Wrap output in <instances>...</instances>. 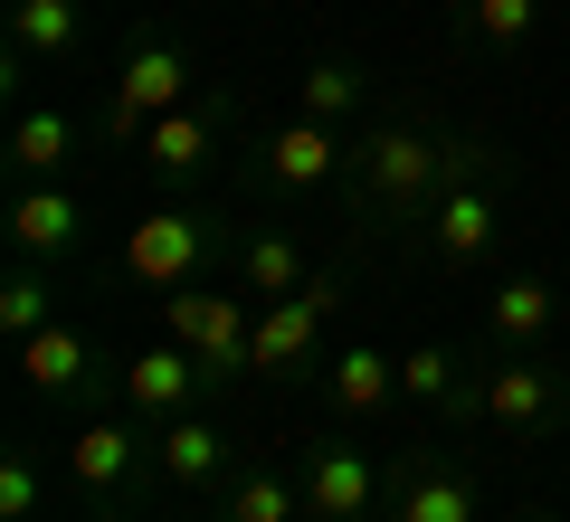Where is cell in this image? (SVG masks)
Wrapping results in <instances>:
<instances>
[{
  "label": "cell",
  "instance_id": "obj_6",
  "mask_svg": "<svg viewBox=\"0 0 570 522\" xmlns=\"http://www.w3.org/2000/svg\"><path fill=\"white\" fill-rule=\"evenodd\" d=\"M295 475H305L314 522H371V503H381V456H362L352 437H314Z\"/></svg>",
  "mask_w": 570,
  "mask_h": 522
},
{
  "label": "cell",
  "instance_id": "obj_21",
  "mask_svg": "<svg viewBox=\"0 0 570 522\" xmlns=\"http://www.w3.org/2000/svg\"><path fill=\"white\" fill-rule=\"evenodd\" d=\"M77 48V0H10V77Z\"/></svg>",
  "mask_w": 570,
  "mask_h": 522
},
{
  "label": "cell",
  "instance_id": "obj_4",
  "mask_svg": "<svg viewBox=\"0 0 570 522\" xmlns=\"http://www.w3.org/2000/svg\"><path fill=\"white\" fill-rule=\"evenodd\" d=\"M209 247H219V219H209V209H153V219H134V238H124V276L153 285V295H181V285H200Z\"/></svg>",
  "mask_w": 570,
  "mask_h": 522
},
{
  "label": "cell",
  "instance_id": "obj_10",
  "mask_svg": "<svg viewBox=\"0 0 570 522\" xmlns=\"http://www.w3.org/2000/svg\"><path fill=\"white\" fill-rule=\"evenodd\" d=\"M77 238H86V200H77V190H58V181H29L20 200H10V247H20L29 266H48V257H77Z\"/></svg>",
  "mask_w": 570,
  "mask_h": 522
},
{
  "label": "cell",
  "instance_id": "obj_28",
  "mask_svg": "<svg viewBox=\"0 0 570 522\" xmlns=\"http://www.w3.org/2000/svg\"><path fill=\"white\" fill-rule=\"evenodd\" d=\"M181 522H200V513H181Z\"/></svg>",
  "mask_w": 570,
  "mask_h": 522
},
{
  "label": "cell",
  "instance_id": "obj_18",
  "mask_svg": "<svg viewBox=\"0 0 570 522\" xmlns=\"http://www.w3.org/2000/svg\"><path fill=\"white\" fill-rule=\"evenodd\" d=\"M67 161H77V124H67L58 105H29V115L10 124V171H20V181H67Z\"/></svg>",
  "mask_w": 570,
  "mask_h": 522
},
{
  "label": "cell",
  "instance_id": "obj_7",
  "mask_svg": "<svg viewBox=\"0 0 570 522\" xmlns=\"http://www.w3.org/2000/svg\"><path fill=\"white\" fill-rule=\"evenodd\" d=\"M142 475V437L134 418H86L77 437H67V484H77L86 503H124Z\"/></svg>",
  "mask_w": 570,
  "mask_h": 522
},
{
  "label": "cell",
  "instance_id": "obj_5",
  "mask_svg": "<svg viewBox=\"0 0 570 522\" xmlns=\"http://www.w3.org/2000/svg\"><path fill=\"white\" fill-rule=\"evenodd\" d=\"M333 276H314L305 295H276V304H257V333H247V381H295V371L314 362V333H324V314H333Z\"/></svg>",
  "mask_w": 570,
  "mask_h": 522
},
{
  "label": "cell",
  "instance_id": "obj_22",
  "mask_svg": "<svg viewBox=\"0 0 570 522\" xmlns=\"http://www.w3.org/2000/svg\"><path fill=\"white\" fill-rule=\"evenodd\" d=\"M305 247L295 238H276V228H257V238L238 247V295H257V304H276V295H305Z\"/></svg>",
  "mask_w": 570,
  "mask_h": 522
},
{
  "label": "cell",
  "instance_id": "obj_2",
  "mask_svg": "<svg viewBox=\"0 0 570 522\" xmlns=\"http://www.w3.org/2000/svg\"><path fill=\"white\" fill-rule=\"evenodd\" d=\"M448 181H456V142H428V134H409V124H381V134L362 142V200L381 209V219L438 209Z\"/></svg>",
  "mask_w": 570,
  "mask_h": 522
},
{
  "label": "cell",
  "instance_id": "obj_12",
  "mask_svg": "<svg viewBox=\"0 0 570 522\" xmlns=\"http://www.w3.org/2000/svg\"><path fill=\"white\" fill-rule=\"evenodd\" d=\"M190 390H209V381H200V362H190L171 333L153 342V352H134V362H124V400H134V418H181Z\"/></svg>",
  "mask_w": 570,
  "mask_h": 522
},
{
  "label": "cell",
  "instance_id": "obj_15",
  "mask_svg": "<svg viewBox=\"0 0 570 522\" xmlns=\"http://www.w3.org/2000/svg\"><path fill=\"white\" fill-rule=\"evenodd\" d=\"M20 381L48 390V400H77V390L96 381V342H86L77 323H48V333L20 342Z\"/></svg>",
  "mask_w": 570,
  "mask_h": 522
},
{
  "label": "cell",
  "instance_id": "obj_20",
  "mask_svg": "<svg viewBox=\"0 0 570 522\" xmlns=\"http://www.w3.org/2000/svg\"><path fill=\"white\" fill-rule=\"evenodd\" d=\"M153 465H163L171 484H209L228 465V437L200 418V408H181V418H163V437H153Z\"/></svg>",
  "mask_w": 570,
  "mask_h": 522
},
{
  "label": "cell",
  "instance_id": "obj_8",
  "mask_svg": "<svg viewBox=\"0 0 570 522\" xmlns=\"http://www.w3.org/2000/svg\"><path fill=\"white\" fill-rule=\"evenodd\" d=\"M494 228H504V181H456V190H438V209H428L438 266H475L494 247Z\"/></svg>",
  "mask_w": 570,
  "mask_h": 522
},
{
  "label": "cell",
  "instance_id": "obj_24",
  "mask_svg": "<svg viewBox=\"0 0 570 522\" xmlns=\"http://www.w3.org/2000/svg\"><path fill=\"white\" fill-rule=\"evenodd\" d=\"M219 522H305V475H238Z\"/></svg>",
  "mask_w": 570,
  "mask_h": 522
},
{
  "label": "cell",
  "instance_id": "obj_29",
  "mask_svg": "<svg viewBox=\"0 0 570 522\" xmlns=\"http://www.w3.org/2000/svg\"><path fill=\"white\" fill-rule=\"evenodd\" d=\"M305 522H314V513H305Z\"/></svg>",
  "mask_w": 570,
  "mask_h": 522
},
{
  "label": "cell",
  "instance_id": "obj_14",
  "mask_svg": "<svg viewBox=\"0 0 570 522\" xmlns=\"http://www.w3.org/2000/svg\"><path fill=\"white\" fill-rule=\"evenodd\" d=\"M390 522H475V484L456 475V465L409 456L400 484H390Z\"/></svg>",
  "mask_w": 570,
  "mask_h": 522
},
{
  "label": "cell",
  "instance_id": "obj_25",
  "mask_svg": "<svg viewBox=\"0 0 570 522\" xmlns=\"http://www.w3.org/2000/svg\"><path fill=\"white\" fill-rule=\"evenodd\" d=\"M295 105H305L314 124H343V115H362V77H352L343 58H314L305 77H295Z\"/></svg>",
  "mask_w": 570,
  "mask_h": 522
},
{
  "label": "cell",
  "instance_id": "obj_3",
  "mask_svg": "<svg viewBox=\"0 0 570 522\" xmlns=\"http://www.w3.org/2000/svg\"><path fill=\"white\" fill-rule=\"evenodd\" d=\"M200 96V67H190V48L181 39H134V58H124V77H115V105H105V134L115 142H142L153 124L171 115V105H190Z\"/></svg>",
  "mask_w": 570,
  "mask_h": 522
},
{
  "label": "cell",
  "instance_id": "obj_16",
  "mask_svg": "<svg viewBox=\"0 0 570 522\" xmlns=\"http://www.w3.org/2000/svg\"><path fill=\"white\" fill-rule=\"evenodd\" d=\"M333 171H343V142H333V124H314V115H295L276 142H266V181L276 190H324Z\"/></svg>",
  "mask_w": 570,
  "mask_h": 522
},
{
  "label": "cell",
  "instance_id": "obj_9",
  "mask_svg": "<svg viewBox=\"0 0 570 522\" xmlns=\"http://www.w3.org/2000/svg\"><path fill=\"white\" fill-rule=\"evenodd\" d=\"M485 418L504 427V437H542L551 418H561V371H542V362H494L485 371Z\"/></svg>",
  "mask_w": 570,
  "mask_h": 522
},
{
  "label": "cell",
  "instance_id": "obj_26",
  "mask_svg": "<svg viewBox=\"0 0 570 522\" xmlns=\"http://www.w3.org/2000/svg\"><path fill=\"white\" fill-rule=\"evenodd\" d=\"M456 20H466L485 48H523L532 29H542V0H456Z\"/></svg>",
  "mask_w": 570,
  "mask_h": 522
},
{
  "label": "cell",
  "instance_id": "obj_17",
  "mask_svg": "<svg viewBox=\"0 0 570 522\" xmlns=\"http://www.w3.org/2000/svg\"><path fill=\"white\" fill-rule=\"evenodd\" d=\"M324 400L343 408V418H381V408L400 400V362H390V352H371V342H352V352H333Z\"/></svg>",
  "mask_w": 570,
  "mask_h": 522
},
{
  "label": "cell",
  "instance_id": "obj_11",
  "mask_svg": "<svg viewBox=\"0 0 570 522\" xmlns=\"http://www.w3.org/2000/svg\"><path fill=\"white\" fill-rule=\"evenodd\" d=\"M400 400H409V408H438V418H485V381L456 362L448 342L400 352Z\"/></svg>",
  "mask_w": 570,
  "mask_h": 522
},
{
  "label": "cell",
  "instance_id": "obj_19",
  "mask_svg": "<svg viewBox=\"0 0 570 522\" xmlns=\"http://www.w3.org/2000/svg\"><path fill=\"white\" fill-rule=\"evenodd\" d=\"M561 323V295H551L542 276H513V285H494V304H485V333L504 342V352H532V342Z\"/></svg>",
  "mask_w": 570,
  "mask_h": 522
},
{
  "label": "cell",
  "instance_id": "obj_1",
  "mask_svg": "<svg viewBox=\"0 0 570 522\" xmlns=\"http://www.w3.org/2000/svg\"><path fill=\"white\" fill-rule=\"evenodd\" d=\"M163 333L200 362L209 390H238V381H247V333H257V295H228V285H181V295H163Z\"/></svg>",
  "mask_w": 570,
  "mask_h": 522
},
{
  "label": "cell",
  "instance_id": "obj_13",
  "mask_svg": "<svg viewBox=\"0 0 570 522\" xmlns=\"http://www.w3.org/2000/svg\"><path fill=\"white\" fill-rule=\"evenodd\" d=\"M209 152H219V96L171 105V115L142 134V161H153L163 181H190V171H209Z\"/></svg>",
  "mask_w": 570,
  "mask_h": 522
},
{
  "label": "cell",
  "instance_id": "obj_27",
  "mask_svg": "<svg viewBox=\"0 0 570 522\" xmlns=\"http://www.w3.org/2000/svg\"><path fill=\"white\" fill-rule=\"evenodd\" d=\"M39 503H48L39 446H10V456H0V522H39Z\"/></svg>",
  "mask_w": 570,
  "mask_h": 522
},
{
  "label": "cell",
  "instance_id": "obj_23",
  "mask_svg": "<svg viewBox=\"0 0 570 522\" xmlns=\"http://www.w3.org/2000/svg\"><path fill=\"white\" fill-rule=\"evenodd\" d=\"M48 323H58V285H48V266H10V276H0V333L10 342H29V333H48Z\"/></svg>",
  "mask_w": 570,
  "mask_h": 522
}]
</instances>
